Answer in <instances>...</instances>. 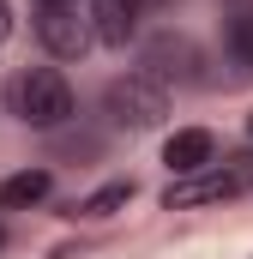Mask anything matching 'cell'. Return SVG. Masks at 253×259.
<instances>
[{
  "label": "cell",
  "instance_id": "obj_1",
  "mask_svg": "<svg viewBox=\"0 0 253 259\" xmlns=\"http://www.w3.org/2000/svg\"><path fill=\"white\" fill-rule=\"evenodd\" d=\"M6 115L30 133H55L66 121H78V97L61 66H18L6 78Z\"/></svg>",
  "mask_w": 253,
  "mask_h": 259
},
{
  "label": "cell",
  "instance_id": "obj_6",
  "mask_svg": "<svg viewBox=\"0 0 253 259\" xmlns=\"http://www.w3.org/2000/svg\"><path fill=\"white\" fill-rule=\"evenodd\" d=\"M163 163H169L175 181L211 169V163H217V133H211V127H175L169 139H163Z\"/></svg>",
  "mask_w": 253,
  "mask_h": 259
},
{
  "label": "cell",
  "instance_id": "obj_12",
  "mask_svg": "<svg viewBox=\"0 0 253 259\" xmlns=\"http://www.w3.org/2000/svg\"><path fill=\"white\" fill-rule=\"evenodd\" d=\"M223 18H253V0H223Z\"/></svg>",
  "mask_w": 253,
  "mask_h": 259
},
{
  "label": "cell",
  "instance_id": "obj_5",
  "mask_svg": "<svg viewBox=\"0 0 253 259\" xmlns=\"http://www.w3.org/2000/svg\"><path fill=\"white\" fill-rule=\"evenodd\" d=\"M91 6V36L103 49H133L145 36V0H85Z\"/></svg>",
  "mask_w": 253,
  "mask_h": 259
},
{
  "label": "cell",
  "instance_id": "obj_2",
  "mask_svg": "<svg viewBox=\"0 0 253 259\" xmlns=\"http://www.w3.org/2000/svg\"><path fill=\"white\" fill-rule=\"evenodd\" d=\"M139 66L133 72H145L151 84H163L169 97L175 91H193V84H205L211 72H205V49L193 42L187 30H175V24H163V30H145L139 42Z\"/></svg>",
  "mask_w": 253,
  "mask_h": 259
},
{
  "label": "cell",
  "instance_id": "obj_15",
  "mask_svg": "<svg viewBox=\"0 0 253 259\" xmlns=\"http://www.w3.org/2000/svg\"><path fill=\"white\" fill-rule=\"evenodd\" d=\"M0 247H6V223H0Z\"/></svg>",
  "mask_w": 253,
  "mask_h": 259
},
{
  "label": "cell",
  "instance_id": "obj_13",
  "mask_svg": "<svg viewBox=\"0 0 253 259\" xmlns=\"http://www.w3.org/2000/svg\"><path fill=\"white\" fill-rule=\"evenodd\" d=\"M145 6H181V0H145Z\"/></svg>",
  "mask_w": 253,
  "mask_h": 259
},
{
  "label": "cell",
  "instance_id": "obj_7",
  "mask_svg": "<svg viewBox=\"0 0 253 259\" xmlns=\"http://www.w3.org/2000/svg\"><path fill=\"white\" fill-rule=\"evenodd\" d=\"M103 151H109V133L103 127L66 121V127L49 133V163H103Z\"/></svg>",
  "mask_w": 253,
  "mask_h": 259
},
{
  "label": "cell",
  "instance_id": "obj_3",
  "mask_svg": "<svg viewBox=\"0 0 253 259\" xmlns=\"http://www.w3.org/2000/svg\"><path fill=\"white\" fill-rule=\"evenodd\" d=\"M103 121L115 133H151L169 121V91L151 84L145 72H121L103 84Z\"/></svg>",
  "mask_w": 253,
  "mask_h": 259
},
{
  "label": "cell",
  "instance_id": "obj_14",
  "mask_svg": "<svg viewBox=\"0 0 253 259\" xmlns=\"http://www.w3.org/2000/svg\"><path fill=\"white\" fill-rule=\"evenodd\" d=\"M30 6H61V0H30Z\"/></svg>",
  "mask_w": 253,
  "mask_h": 259
},
{
  "label": "cell",
  "instance_id": "obj_8",
  "mask_svg": "<svg viewBox=\"0 0 253 259\" xmlns=\"http://www.w3.org/2000/svg\"><path fill=\"white\" fill-rule=\"evenodd\" d=\"M133 193H139V181H133V175H121V181H103L97 193L72 199L61 217H72V223H109L115 211H126V205H133Z\"/></svg>",
  "mask_w": 253,
  "mask_h": 259
},
{
  "label": "cell",
  "instance_id": "obj_16",
  "mask_svg": "<svg viewBox=\"0 0 253 259\" xmlns=\"http://www.w3.org/2000/svg\"><path fill=\"white\" fill-rule=\"evenodd\" d=\"M247 133H253V115H247Z\"/></svg>",
  "mask_w": 253,
  "mask_h": 259
},
{
  "label": "cell",
  "instance_id": "obj_11",
  "mask_svg": "<svg viewBox=\"0 0 253 259\" xmlns=\"http://www.w3.org/2000/svg\"><path fill=\"white\" fill-rule=\"evenodd\" d=\"M12 30H18V18H12V0H0V42H6Z\"/></svg>",
  "mask_w": 253,
  "mask_h": 259
},
{
  "label": "cell",
  "instance_id": "obj_9",
  "mask_svg": "<svg viewBox=\"0 0 253 259\" xmlns=\"http://www.w3.org/2000/svg\"><path fill=\"white\" fill-rule=\"evenodd\" d=\"M49 193H55V169H49V163H30V169H18V175H6V181H0V211L49 205Z\"/></svg>",
  "mask_w": 253,
  "mask_h": 259
},
{
  "label": "cell",
  "instance_id": "obj_4",
  "mask_svg": "<svg viewBox=\"0 0 253 259\" xmlns=\"http://www.w3.org/2000/svg\"><path fill=\"white\" fill-rule=\"evenodd\" d=\"M30 30L55 61H85L97 49L91 36V6L85 0H61V6H30Z\"/></svg>",
  "mask_w": 253,
  "mask_h": 259
},
{
  "label": "cell",
  "instance_id": "obj_10",
  "mask_svg": "<svg viewBox=\"0 0 253 259\" xmlns=\"http://www.w3.org/2000/svg\"><path fill=\"white\" fill-rule=\"evenodd\" d=\"M223 55L235 61V72H253V18H223Z\"/></svg>",
  "mask_w": 253,
  "mask_h": 259
}]
</instances>
